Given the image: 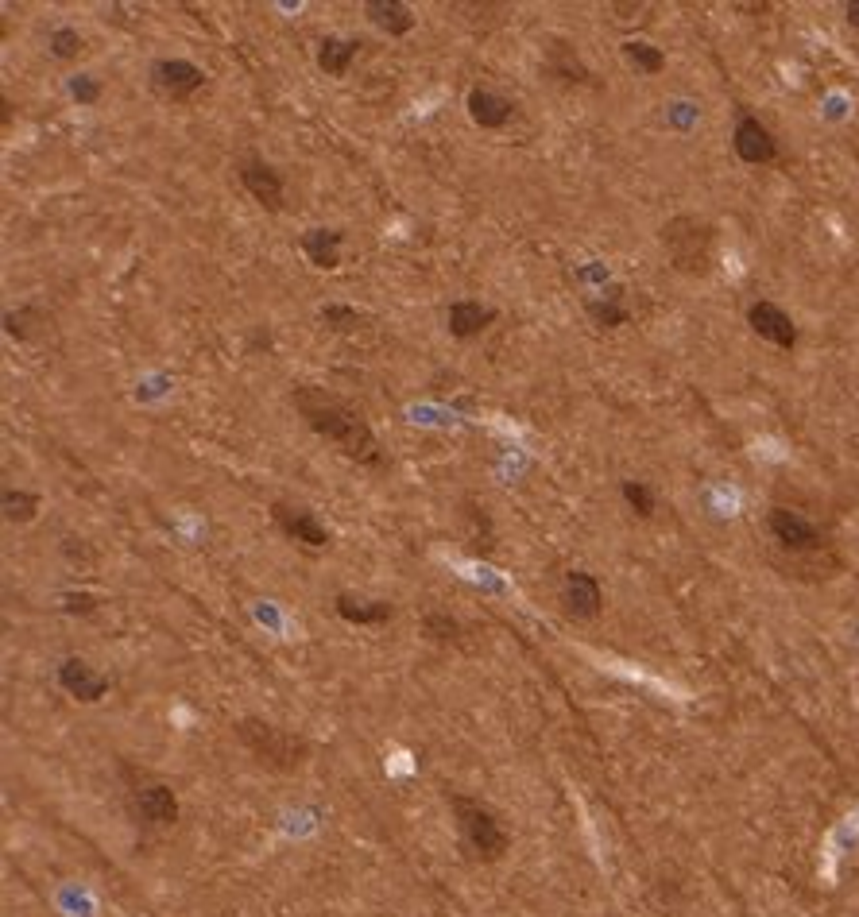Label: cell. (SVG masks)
<instances>
[{"label": "cell", "instance_id": "obj_8", "mask_svg": "<svg viewBox=\"0 0 859 917\" xmlns=\"http://www.w3.org/2000/svg\"><path fill=\"white\" fill-rule=\"evenodd\" d=\"M271 519H275V527L287 534V538H295V542H302V546H314V550H322V546H329V531L326 523L310 511V507H298V503H271Z\"/></svg>", "mask_w": 859, "mask_h": 917}, {"label": "cell", "instance_id": "obj_24", "mask_svg": "<svg viewBox=\"0 0 859 917\" xmlns=\"http://www.w3.org/2000/svg\"><path fill=\"white\" fill-rule=\"evenodd\" d=\"M318 318H322L329 329H337V333H353V329L364 326V314L353 310V306H341V302H329V306H322V310H318Z\"/></svg>", "mask_w": 859, "mask_h": 917}, {"label": "cell", "instance_id": "obj_26", "mask_svg": "<svg viewBox=\"0 0 859 917\" xmlns=\"http://www.w3.org/2000/svg\"><path fill=\"white\" fill-rule=\"evenodd\" d=\"M47 47H51L55 59L66 62V59H78V51L86 47V39H82L74 28H55L51 31V39H47Z\"/></svg>", "mask_w": 859, "mask_h": 917}, {"label": "cell", "instance_id": "obj_3", "mask_svg": "<svg viewBox=\"0 0 859 917\" xmlns=\"http://www.w3.org/2000/svg\"><path fill=\"white\" fill-rule=\"evenodd\" d=\"M237 740L244 743V747L252 751V759L267 770H283V774H287V770H298L306 759H310V743L302 740V736L287 732V728H275V724H267V720H256V716L240 720Z\"/></svg>", "mask_w": 859, "mask_h": 917}, {"label": "cell", "instance_id": "obj_9", "mask_svg": "<svg viewBox=\"0 0 859 917\" xmlns=\"http://www.w3.org/2000/svg\"><path fill=\"white\" fill-rule=\"evenodd\" d=\"M732 148L740 155L743 163H774L778 159V140L771 136V128L751 113H740L736 120V132H732Z\"/></svg>", "mask_w": 859, "mask_h": 917}, {"label": "cell", "instance_id": "obj_23", "mask_svg": "<svg viewBox=\"0 0 859 917\" xmlns=\"http://www.w3.org/2000/svg\"><path fill=\"white\" fill-rule=\"evenodd\" d=\"M39 511V496L35 492H24V488H8L4 492V515L8 523H31Z\"/></svg>", "mask_w": 859, "mask_h": 917}, {"label": "cell", "instance_id": "obj_19", "mask_svg": "<svg viewBox=\"0 0 859 917\" xmlns=\"http://www.w3.org/2000/svg\"><path fill=\"white\" fill-rule=\"evenodd\" d=\"M546 70H550V78H558V82H577V86L589 82V66H585L581 55L573 51V43H562V39L550 43V51H546Z\"/></svg>", "mask_w": 859, "mask_h": 917}, {"label": "cell", "instance_id": "obj_15", "mask_svg": "<svg viewBox=\"0 0 859 917\" xmlns=\"http://www.w3.org/2000/svg\"><path fill=\"white\" fill-rule=\"evenodd\" d=\"M445 322H449V333L457 341H469V337L484 333V329L496 322V310L492 306H480L476 298H457V302H449Z\"/></svg>", "mask_w": 859, "mask_h": 917}, {"label": "cell", "instance_id": "obj_16", "mask_svg": "<svg viewBox=\"0 0 859 917\" xmlns=\"http://www.w3.org/2000/svg\"><path fill=\"white\" fill-rule=\"evenodd\" d=\"M302 252H306V260L314 267H322V271H333V267L341 264V244H345V233H337V229H306L302 233Z\"/></svg>", "mask_w": 859, "mask_h": 917}, {"label": "cell", "instance_id": "obj_5", "mask_svg": "<svg viewBox=\"0 0 859 917\" xmlns=\"http://www.w3.org/2000/svg\"><path fill=\"white\" fill-rule=\"evenodd\" d=\"M771 538L786 550V554H821L825 550V534L817 531L805 515L790 511V507H774L767 515Z\"/></svg>", "mask_w": 859, "mask_h": 917}, {"label": "cell", "instance_id": "obj_14", "mask_svg": "<svg viewBox=\"0 0 859 917\" xmlns=\"http://www.w3.org/2000/svg\"><path fill=\"white\" fill-rule=\"evenodd\" d=\"M59 685L70 693V697H78V701H86V705H93V701H101L105 693H109V678H101L97 670H89L82 658H66L59 666Z\"/></svg>", "mask_w": 859, "mask_h": 917}, {"label": "cell", "instance_id": "obj_21", "mask_svg": "<svg viewBox=\"0 0 859 917\" xmlns=\"http://www.w3.org/2000/svg\"><path fill=\"white\" fill-rule=\"evenodd\" d=\"M585 310H589V318H593V326L600 329H620L631 322V310L623 306V291L616 287V291H608L604 298H593V302H585Z\"/></svg>", "mask_w": 859, "mask_h": 917}, {"label": "cell", "instance_id": "obj_30", "mask_svg": "<svg viewBox=\"0 0 859 917\" xmlns=\"http://www.w3.org/2000/svg\"><path fill=\"white\" fill-rule=\"evenodd\" d=\"M844 12H848V24H852V28L859 31V0H852V4L844 8Z\"/></svg>", "mask_w": 859, "mask_h": 917}, {"label": "cell", "instance_id": "obj_17", "mask_svg": "<svg viewBox=\"0 0 859 917\" xmlns=\"http://www.w3.org/2000/svg\"><path fill=\"white\" fill-rule=\"evenodd\" d=\"M333 608H337V616H341V620L356 623V627L384 623V620H391V612H395L387 600H360V596H353V592H337Z\"/></svg>", "mask_w": 859, "mask_h": 917}, {"label": "cell", "instance_id": "obj_10", "mask_svg": "<svg viewBox=\"0 0 859 917\" xmlns=\"http://www.w3.org/2000/svg\"><path fill=\"white\" fill-rule=\"evenodd\" d=\"M562 608H565V616H573V620H596V616H600V608H604V589H600V581H596L593 573H585V569L565 573Z\"/></svg>", "mask_w": 859, "mask_h": 917}, {"label": "cell", "instance_id": "obj_1", "mask_svg": "<svg viewBox=\"0 0 859 917\" xmlns=\"http://www.w3.org/2000/svg\"><path fill=\"white\" fill-rule=\"evenodd\" d=\"M291 403L295 411L306 418V426L326 438L329 445H337L349 461L364 465V469H387V453L380 438L372 434L368 418L360 415L356 407H349L341 395H333L326 387H314V384H298L291 391Z\"/></svg>", "mask_w": 859, "mask_h": 917}, {"label": "cell", "instance_id": "obj_29", "mask_svg": "<svg viewBox=\"0 0 859 917\" xmlns=\"http://www.w3.org/2000/svg\"><path fill=\"white\" fill-rule=\"evenodd\" d=\"M62 608L70 616H89V612H97V596H89V592H66L62 596Z\"/></svg>", "mask_w": 859, "mask_h": 917}, {"label": "cell", "instance_id": "obj_12", "mask_svg": "<svg viewBox=\"0 0 859 917\" xmlns=\"http://www.w3.org/2000/svg\"><path fill=\"white\" fill-rule=\"evenodd\" d=\"M132 801H136V813H140L148 825H155V829L175 825L178 821V798L167 782H136Z\"/></svg>", "mask_w": 859, "mask_h": 917}, {"label": "cell", "instance_id": "obj_7", "mask_svg": "<svg viewBox=\"0 0 859 917\" xmlns=\"http://www.w3.org/2000/svg\"><path fill=\"white\" fill-rule=\"evenodd\" d=\"M151 86L171 101H190L198 89L206 86V70L186 59H159L151 66Z\"/></svg>", "mask_w": 859, "mask_h": 917}, {"label": "cell", "instance_id": "obj_22", "mask_svg": "<svg viewBox=\"0 0 859 917\" xmlns=\"http://www.w3.org/2000/svg\"><path fill=\"white\" fill-rule=\"evenodd\" d=\"M623 59L631 62L639 74H647V78L666 70V55H662L654 43H647V39H627V43H623Z\"/></svg>", "mask_w": 859, "mask_h": 917}, {"label": "cell", "instance_id": "obj_13", "mask_svg": "<svg viewBox=\"0 0 859 917\" xmlns=\"http://www.w3.org/2000/svg\"><path fill=\"white\" fill-rule=\"evenodd\" d=\"M465 109H469L473 124H480V128H504L507 120L515 117V101L504 97V93H496V89H488V86L469 89Z\"/></svg>", "mask_w": 859, "mask_h": 917}, {"label": "cell", "instance_id": "obj_25", "mask_svg": "<svg viewBox=\"0 0 859 917\" xmlns=\"http://www.w3.org/2000/svg\"><path fill=\"white\" fill-rule=\"evenodd\" d=\"M620 492H623V500H627V507H631L639 519H651L654 515V492L643 484V480H623Z\"/></svg>", "mask_w": 859, "mask_h": 917}, {"label": "cell", "instance_id": "obj_4", "mask_svg": "<svg viewBox=\"0 0 859 917\" xmlns=\"http://www.w3.org/2000/svg\"><path fill=\"white\" fill-rule=\"evenodd\" d=\"M453 813H457V825H461V836L465 844L473 848L480 859H500L507 852V832L500 829V821L473 798H449Z\"/></svg>", "mask_w": 859, "mask_h": 917}, {"label": "cell", "instance_id": "obj_20", "mask_svg": "<svg viewBox=\"0 0 859 917\" xmlns=\"http://www.w3.org/2000/svg\"><path fill=\"white\" fill-rule=\"evenodd\" d=\"M364 12H368V20H372L380 31H387V35H407V31L415 28V12H411L403 0H368Z\"/></svg>", "mask_w": 859, "mask_h": 917}, {"label": "cell", "instance_id": "obj_27", "mask_svg": "<svg viewBox=\"0 0 859 917\" xmlns=\"http://www.w3.org/2000/svg\"><path fill=\"white\" fill-rule=\"evenodd\" d=\"M422 631H426L430 639H442V643H449V639H461V623L453 620L449 612H426Z\"/></svg>", "mask_w": 859, "mask_h": 917}, {"label": "cell", "instance_id": "obj_11", "mask_svg": "<svg viewBox=\"0 0 859 917\" xmlns=\"http://www.w3.org/2000/svg\"><path fill=\"white\" fill-rule=\"evenodd\" d=\"M747 326L755 329L763 341H771L774 349H794L798 345V326H794V318L782 310V306H774V302H751V310H747Z\"/></svg>", "mask_w": 859, "mask_h": 917}, {"label": "cell", "instance_id": "obj_28", "mask_svg": "<svg viewBox=\"0 0 859 917\" xmlns=\"http://www.w3.org/2000/svg\"><path fill=\"white\" fill-rule=\"evenodd\" d=\"M70 97L78 105H97L101 101V82L89 78V74H78V78H70Z\"/></svg>", "mask_w": 859, "mask_h": 917}, {"label": "cell", "instance_id": "obj_2", "mask_svg": "<svg viewBox=\"0 0 859 917\" xmlns=\"http://www.w3.org/2000/svg\"><path fill=\"white\" fill-rule=\"evenodd\" d=\"M662 248H666L674 271H682V275H709L712 260H716V229H712L705 217H693V213L670 217L662 225Z\"/></svg>", "mask_w": 859, "mask_h": 917}, {"label": "cell", "instance_id": "obj_6", "mask_svg": "<svg viewBox=\"0 0 859 917\" xmlns=\"http://www.w3.org/2000/svg\"><path fill=\"white\" fill-rule=\"evenodd\" d=\"M237 178H240V186H244L264 209H271V213L283 209V194H287L283 175H279L271 163H264L260 155H244L237 163Z\"/></svg>", "mask_w": 859, "mask_h": 917}, {"label": "cell", "instance_id": "obj_18", "mask_svg": "<svg viewBox=\"0 0 859 917\" xmlns=\"http://www.w3.org/2000/svg\"><path fill=\"white\" fill-rule=\"evenodd\" d=\"M360 39H341V35H326L322 43H318V66L326 70L329 78H345L349 74V66H353V59L360 55Z\"/></svg>", "mask_w": 859, "mask_h": 917}]
</instances>
